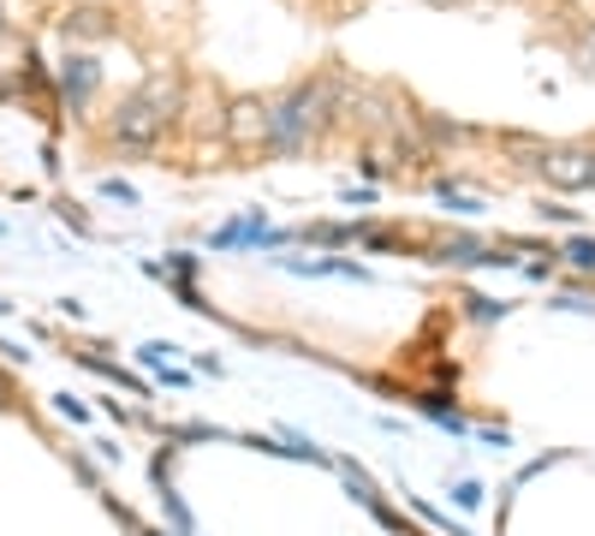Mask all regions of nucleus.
I'll list each match as a JSON object with an SVG mask.
<instances>
[{
    "label": "nucleus",
    "mask_w": 595,
    "mask_h": 536,
    "mask_svg": "<svg viewBox=\"0 0 595 536\" xmlns=\"http://www.w3.org/2000/svg\"><path fill=\"white\" fill-rule=\"evenodd\" d=\"M464 316H471V322H500V316H506V304H495V298H464Z\"/></svg>",
    "instance_id": "obj_11"
},
{
    "label": "nucleus",
    "mask_w": 595,
    "mask_h": 536,
    "mask_svg": "<svg viewBox=\"0 0 595 536\" xmlns=\"http://www.w3.org/2000/svg\"><path fill=\"white\" fill-rule=\"evenodd\" d=\"M560 263H572L577 274H590V281H595V239H590V233L565 239V244H560Z\"/></svg>",
    "instance_id": "obj_10"
},
{
    "label": "nucleus",
    "mask_w": 595,
    "mask_h": 536,
    "mask_svg": "<svg viewBox=\"0 0 595 536\" xmlns=\"http://www.w3.org/2000/svg\"><path fill=\"white\" fill-rule=\"evenodd\" d=\"M417 125H423L429 150H459V143H483V132L464 120H447V113H417Z\"/></svg>",
    "instance_id": "obj_5"
},
{
    "label": "nucleus",
    "mask_w": 595,
    "mask_h": 536,
    "mask_svg": "<svg viewBox=\"0 0 595 536\" xmlns=\"http://www.w3.org/2000/svg\"><path fill=\"white\" fill-rule=\"evenodd\" d=\"M143 96H150L167 120H179V113H185V78H179V72H150V78H143Z\"/></svg>",
    "instance_id": "obj_7"
},
{
    "label": "nucleus",
    "mask_w": 595,
    "mask_h": 536,
    "mask_svg": "<svg viewBox=\"0 0 595 536\" xmlns=\"http://www.w3.org/2000/svg\"><path fill=\"white\" fill-rule=\"evenodd\" d=\"M167 113L155 108L143 90H132V96H120V108H113V120H108V138L120 143V150H155L162 143V132H167Z\"/></svg>",
    "instance_id": "obj_1"
},
{
    "label": "nucleus",
    "mask_w": 595,
    "mask_h": 536,
    "mask_svg": "<svg viewBox=\"0 0 595 536\" xmlns=\"http://www.w3.org/2000/svg\"><path fill=\"white\" fill-rule=\"evenodd\" d=\"M322 7L333 12V24H340V19H345V12H357V7H364V0H322Z\"/></svg>",
    "instance_id": "obj_14"
},
{
    "label": "nucleus",
    "mask_w": 595,
    "mask_h": 536,
    "mask_svg": "<svg viewBox=\"0 0 595 536\" xmlns=\"http://www.w3.org/2000/svg\"><path fill=\"white\" fill-rule=\"evenodd\" d=\"M495 150H500L513 167L542 173V162H548V150H554V143H548V138H530V132H500V138H495Z\"/></svg>",
    "instance_id": "obj_6"
},
{
    "label": "nucleus",
    "mask_w": 595,
    "mask_h": 536,
    "mask_svg": "<svg viewBox=\"0 0 595 536\" xmlns=\"http://www.w3.org/2000/svg\"><path fill=\"white\" fill-rule=\"evenodd\" d=\"M536 179H548L560 197H572V192H595V143H554Z\"/></svg>",
    "instance_id": "obj_2"
},
{
    "label": "nucleus",
    "mask_w": 595,
    "mask_h": 536,
    "mask_svg": "<svg viewBox=\"0 0 595 536\" xmlns=\"http://www.w3.org/2000/svg\"><path fill=\"white\" fill-rule=\"evenodd\" d=\"M429 7H471V0H429Z\"/></svg>",
    "instance_id": "obj_15"
},
{
    "label": "nucleus",
    "mask_w": 595,
    "mask_h": 536,
    "mask_svg": "<svg viewBox=\"0 0 595 536\" xmlns=\"http://www.w3.org/2000/svg\"><path fill=\"white\" fill-rule=\"evenodd\" d=\"M66 36H84V42H101V36H113V19L101 12V0H90V7H78L66 19Z\"/></svg>",
    "instance_id": "obj_8"
},
{
    "label": "nucleus",
    "mask_w": 595,
    "mask_h": 536,
    "mask_svg": "<svg viewBox=\"0 0 595 536\" xmlns=\"http://www.w3.org/2000/svg\"><path fill=\"white\" fill-rule=\"evenodd\" d=\"M565 54H572V66H577V78H595V19H584L572 31V42H565Z\"/></svg>",
    "instance_id": "obj_9"
},
{
    "label": "nucleus",
    "mask_w": 595,
    "mask_h": 536,
    "mask_svg": "<svg viewBox=\"0 0 595 536\" xmlns=\"http://www.w3.org/2000/svg\"><path fill=\"white\" fill-rule=\"evenodd\" d=\"M173 274H179V281H191V274H197V256L179 251V256H173Z\"/></svg>",
    "instance_id": "obj_13"
},
{
    "label": "nucleus",
    "mask_w": 595,
    "mask_h": 536,
    "mask_svg": "<svg viewBox=\"0 0 595 536\" xmlns=\"http://www.w3.org/2000/svg\"><path fill=\"white\" fill-rule=\"evenodd\" d=\"M96 84H101V72H96L90 54H71V61L60 66V96L71 101V113H78V108H90Z\"/></svg>",
    "instance_id": "obj_4"
},
{
    "label": "nucleus",
    "mask_w": 595,
    "mask_h": 536,
    "mask_svg": "<svg viewBox=\"0 0 595 536\" xmlns=\"http://www.w3.org/2000/svg\"><path fill=\"white\" fill-rule=\"evenodd\" d=\"M101 197H113V203H137V192L125 179H101Z\"/></svg>",
    "instance_id": "obj_12"
},
{
    "label": "nucleus",
    "mask_w": 595,
    "mask_h": 536,
    "mask_svg": "<svg viewBox=\"0 0 595 536\" xmlns=\"http://www.w3.org/2000/svg\"><path fill=\"white\" fill-rule=\"evenodd\" d=\"M221 138L232 143V150H263L268 143V96H232L227 120H221Z\"/></svg>",
    "instance_id": "obj_3"
}]
</instances>
